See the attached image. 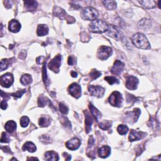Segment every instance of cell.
I'll list each match as a JSON object with an SVG mask.
<instances>
[{
	"instance_id": "cell-41",
	"label": "cell",
	"mask_w": 161,
	"mask_h": 161,
	"mask_svg": "<svg viewBox=\"0 0 161 161\" xmlns=\"http://www.w3.org/2000/svg\"><path fill=\"white\" fill-rule=\"evenodd\" d=\"M44 60H45V57L44 56H40L37 59L36 62L38 64H42L43 63H44Z\"/></svg>"
},
{
	"instance_id": "cell-15",
	"label": "cell",
	"mask_w": 161,
	"mask_h": 161,
	"mask_svg": "<svg viewBox=\"0 0 161 161\" xmlns=\"http://www.w3.org/2000/svg\"><path fill=\"white\" fill-rule=\"evenodd\" d=\"M21 28V25L16 20H12L9 23V30L11 32L17 33Z\"/></svg>"
},
{
	"instance_id": "cell-31",
	"label": "cell",
	"mask_w": 161,
	"mask_h": 161,
	"mask_svg": "<svg viewBox=\"0 0 161 161\" xmlns=\"http://www.w3.org/2000/svg\"><path fill=\"white\" fill-rule=\"evenodd\" d=\"M104 79L107 80V81L110 84V85H113L114 84H119L120 81L119 80L116 79V78L113 76H107L104 78Z\"/></svg>"
},
{
	"instance_id": "cell-23",
	"label": "cell",
	"mask_w": 161,
	"mask_h": 161,
	"mask_svg": "<svg viewBox=\"0 0 161 161\" xmlns=\"http://www.w3.org/2000/svg\"><path fill=\"white\" fill-rule=\"evenodd\" d=\"M37 32L39 36L46 35L48 33V28L46 25H40L37 28Z\"/></svg>"
},
{
	"instance_id": "cell-36",
	"label": "cell",
	"mask_w": 161,
	"mask_h": 161,
	"mask_svg": "<svg viewBox=\"0 0 161 161\" xmlns=\"http://www.w3.org/2000/svg\"><path fill=\"white\" fill-rule=\"evenodd\" d=\"M29 123V119L27 116H23L20 119V125L22 127H26Z\"/></svg>"
},
{
	"instance_id": "cell-29",
	"label": "cell",
	"mask_w": 161,
	"mask_h": 161,
	"mask_svg": "<svg viewBox=\"0 0 161 161\" xmlns=\"http://www.w3.org/2000/svg\"><path fill=\"white\" fill-rule=\"evenodd\" d=\"M103 3L108 10H113L116 8V3L115 1H103Z\"/></svg>"
},
{
	"instance_id": "cell-39",
	"label": "cell",
	"mask_w": 161,
	"mask_h": 161,
	"mask_svg": "<svg viewBox=\"0 0 161 161\" xmlns=\"http://www.w3.org/2000/svg\"><path fill=\"white\" fill-rule=\"evenodd\" d=\"M25 92H26V90H25V89L20 90V91H18L16 92H15V93L11 94V95L13 96H14L15 98H20V97H22V96Z\"/></svg>"
},
{
	"instance_id": "cell-34",
	"label": "cell",
	"mask_w": 161,
	"mask_h": 161,
	"mask_svg": "<svg viewBox=\"0 0 161 161\" xmlns=\"http://www.w3.org/2000/svg\"><path fill=\"white\" fill-rule=\"evenodd\" d=\"M100 128H101L104 130H107L111 127V122L109 121H104L103 122H101L100 125Z\"/></svg>"
},
{
	"instance_id": "cell-24",
	"label": "cell",
	"mask_w": 161,
	"mask_h": 161,
	"mask_svg": "<svg viewBox=\"0 0 161 161\" xmlns=\"http://www.w3.org/2000/svg\"><path fill=\"white\" fill-rule=\"evenodd\" d=\"M22 149L23 151H28L30 152H34L36 151L37 148L36 146L32 142H27L23 146Z\"/></svg>"
},
{
	"instance_id": "cell-44",
	"label": "cell",
	"mask_w": 161,
	"mask_h": 161,
	"mask_svg": "<svg viewBox=\"0 0 161 161\" xmlns=\"http://www.w3.org/2000/svg\"><path fill=\"white\" fill-rule=\"evenodd\" d=\"M1 149L3 150L5 152H10V153L11 152L10 148L8 146H5L4 147H1Z\"/></svg>"
},
{
	"instance_id": "cell-40",
	"label": "cell",
	"mask_w": 161,
	"mask_h": 161,
	"mask_svg": "<svg viewBox=\"0 0 161 161\" xmlns=\"http://www.w3.org/2000/svg\"><path fill=\"white\" fill-rule=\"evenodd\" d=\"M75 63H76L75 57L73 56H70L69 57V59H68V64H69L70 66H73Z\"/></svg>"
},
{
	"instance_id": "cell-3",
	"label": "cell",
	"mask_w": 161,
	"mask_h": 161,
	"mask_svg": "<svg viewBox=\"0 0 161 161\" xmlns=\"http://www.w3.org/2000/svg\"><path fill=\"white\" fill-rule=\"evenodd\" d=\"M80 16L84 20L94 21L98 16V12L94 8L86 7L80 11Z\"/></svg>"
},
{
	"instance_id": "cell-45",
	"label": "cell",
	"mask_w": 161,
	"mask_h": 161,
	"mask_svg": "<svg viewBox=\"0 0 161 161\" xmlns=\"http://www.w3.org/2000/svg\"><path fill=\"white\" fill-rule=\"evenodd\" d=\"M71 74H72V77H74V78L76 77V76H77V75H78V74H77L76 72H74V71H72Z\"/></svg>"
},
{
	"instance_id": "cell-20",
	"label": "cell",
	"mask_w": 161,
	"mask_h": 161,
	"mask_svg": "<svg viewBox=\"0 0 161 161\" xmlns=\"http://www.w3.org/2000/svg\"><path fill=\"white\" fill-rule=\"evenodd\" d=\"M45 159L46 160H59L58 154L54 151H48L45 154Z\"/></svg>"
},
{
	"instance_id": "cell-2",
	"label": "cell",
	"mask_w": 161,
	"mask_h": 161,
	"mask_svg": "<svg viewBox=\"0 0 161 161\" xmlns=\"http://www.w3.org/2000/svg\"><path fill=\"white\" fill-rule=\"evenodd\" d=\"M132 42L136 47L141 49H148L151 47L146 37L142 33L135 34L132 37Z\"/></svg>"
},
{
	"instance_id": "cell-6",
	"label": "cell",
	"mask_w": 161,
	"mask_h": 161,
	"mask_svg": "<svg viewBox=\"0 0 161 161\" xmlns=\"http://www.w3.org/2000/svg\"><path fill=\"white\" fill-rule=\"evenodd\" d=\"M111 54H112V49L111 47L103 45L99 48L97 55L98 58L101 60H106L110 57Z\"/></svg>"
},
{
	"instance_id": "cell-35",
	"label": "cell",
	"mask_w": 161,
	"mask_h": 161,
	"mask_svg": "<svg viewBox=\"0 0 161 161\" xmlns=\"http://www.w3.org/2000/svg\"><path fill=\"white\" fill-rule=\"evenodd\" d=\"M101 73L100 71L96 70H92L90 73V78H91L92 80H95L100 77L101 76Z\"/></svg>"
},
{
	"instance_id": "cell-10",
	"label": "cell",
	"mask_w": 161,
	"mask_h": 161,
	"mask_svg": "<svg viewBox=\"0 0 161 161\" xmlns=\"http://www.w3.org/2000/svg\"><path fill=\"white\" fill-rule=\"evenodd\" d=\"M139 84L138 79L133 76H128L126 79V87L128 89L135 90L137 89Z\"/></svg>"
},
{
	"instance_id": "cell-26",
	"label": "cell",
	"mask_w": 161,
	"mask_h": 161,
	"mask_svg": "<svg viewBox=\"0 0 161 161\" xmlns=\"http://www.w3.org/2000/svg\"><path fill=\"white\" fill-rule=\"evenodd\" d=\"M24 3L26 9L29 11L35 10L38 6V4L35 1H24Z\"/></svg>"
},
{
	"instance_id": "cell-8",
	"label": "cell",
	"mask_w": 161,
	"mask_h": 161,
	"mask_svg": "<svg viewBox=\"0 0 161 161\" xmlns=\"http://www.w3.org/2000/svg\"><path fill=\"white\" fill-rule=\"evenodd\" d=\"M89 91L91 95L101 98L104 95L105 90L101 86L90 85L89 86Z\"/></svg>"
},
{
	"instance_id": "cell-43",
	"label": "cell",
	"mask_w": 161,
	"mask_h": 161,
	"mask_svg": "<svg viewBox=\"0 0 161 161\" xmlns=\"http://www.w3.org/2000/svg\"><path fill=\"white\" fill-rule=\"evenodd\" d=\"M94 144H95V140H94L93 137H92L91 136V137H89V144H88L89 147H92V145H93Z\"/></svg>"
},
{
	"instance_id": "cell-37",
	"label": "cell",
	"mask_w": 161,
	"mask_h": 161,
	"mask_svg": "<svg viewBox=\"0 0 161 161\" xmlns=\"http://www.w3.org/2000/svg\"><path fill=\"white\" fill-rule=\"evenodd\" d=\"M59 110H60V111L62 113L66 115L68 113L69 109H68L67 107L66 106V105L64 104L63 103H60L59 104Z\"/></svg>"
},
{
	"instance_id": "cell-16",
	"label": "cell",
	"mask_w": 161,
	"mask_h": 161,
	"mask_svg": "<svg viewBox=\"0 0 161 161\" xmlns=\"http://www.w3.org/2000/svg\"><path fill=\"white\" fill-rule=\"evenodd\" d=\"M99 156L102 158H106L110 156L111 153V148L109 146L104 145L98 149Z\"/></svg>"
},
{
	"instance_id": "cell-42",
	"label": "cell",
	"mask_w": 161,
	"mask_h": 161,
	"mask_svg": "<svg viewBox=\"0 0 161 161\" xmlns=\"http://www.w3.org/2000/svg\"><path fill=\"white\" fill-rule=\"evenodd\" d=\"M7 100H3L1 101V108L2 110H5L7 109Z\"/></svg>"
},
{
	"instance_id": "cell-13",
	"label": "cell",
	"mask_w": 161,
	"mask_h": 161,
	"mask_svg": "<svg viewBox=\"0 0 161 161\" xmlns=\"http://www.w3.org/2000/svg\"><path fill=\"white\" fill-rule=\"evenodd\" d=\"M146 134L142 132H139L136 130H132L131 131L129 135V140L130 142H134V141H137L139 140H141L142 138L145 137V135Z\"/></svg>"
},
{
	"instance_id": "cell-9",
	"label": "cell",
	"mask_w": 161,
	"mask_h": 161,
	"mask_svg": "<svg viewBox=\"0 0 161 161\" xmlns=\"http://www.w3.org/2000/svg\"><path fill=\"white\" fill-rule=\"evenodd\" d=\"M13 76L10 73L4 74L1 78V85L5 88H9L13 83Z\"/></svg>"
},
{
	"instance_id": "cell-17",
	"label": "cell",
	"mask_w": 161,
	"mask_h": 161,
	"mask_svg": "<svg viewBox=\"0 0 161 161\" xmlns=\"http://www.w3.org/2000/svg\"><path fill=\"white\" fill-rule=\"evenodd\" d=\"M85 115H86V132L88 133L90 132L91 130V127L92 124V122H93V119L91 116V115L88 112V111H86L85 112Z\"/></svg>"
},
{
	"instance_id": "cell-28",
	"label": "cell",
	"mask_w": 161,
	"mask_h": 161,
	"mask_svg": "<svg viewBox=\"0 0 161 161\" xmlns=\"http://www.w3.org/2000/svg\"><path fill=\"white\" fill-rule=\"evenodd\" d=\"M12 60H13V59H5L1 61V65H0L1 66V71H3L4 70L7 69L9 65L13 61Z\"/></svg>"
},
{
	"instance_id": "cell-5",
	"label": "cell",
	"mask_w": 161,
	"mask_h": 161,
	"mask_svg": "<svg viewBox=\"0 0 161 161\" xmlns=\"http://www.w3.org/2000/svg\"><path fill=\"white\" fill-rule=\"evenodd\" d=\"M106 34L117 40H120L122 37V33L121 30L117 27L112 25H108V28Z\"/></svg>"
},
{
	"instance_id": "cell-33",
	"label": "cell",
	"mask_w": 161,
	"mask_h": 161,
	"mask_svg": "<svg viewBox=\"0 0 161 161\" xmlns=\"http://www.w3.org/2000/svg\"><path fill=\"white\" fill-rule=\"evenodd\" d=\"M117 131L120 135H125L128 131V128L125 125H120L118 127Z\"/></svg>"
},
{
	"instance_id": "cell-38",
	"label": "cell",
	"mask_w": 161,
	"mask_h": 161,
	"mask_svg": "<svg viewBox=\"0 0 161 161\" xmlns=\"http://www.w3.org/2000/svg\"><path fill=\"white\" fill-rule=\"evenodd\" d=\"M10 142V139L8 137V135L5 132H3L1 134V142L2 143H8Z\"/></svg>"
},
{
	"instance_id": "cell-4",
	"label": "cell",
	"mask_w": 161,
	"mask_h": 161,
	"mask_svg": "<svg viewBox=\"0 0 161 161\" xmlns=\"http://www.w3.org/2000/svg\"><path fill=\"white\" fill-rule=\"evenodd\" d=\"M109 103L113 107H120L123 102V97L119 91H114L108 99Z\"/></svg>"
},
{
	"instance_id": "cell-11",
	"label": "cell",
	"mask_w": 161,
	"mask_h": 161,
	"mask_svg": "<svg viewBox=\"0 0 161 161\" xmlns=\"http://www.w3.org/2000/svg\"><path fill=\"white\" fill-rule=\"evenodd\" d=\"M69 94L76 98H79L81 95V88L77 83L72 84L68 89Z\"/></svg>"
},
{
	"instance_id": "cell-19",
	"label": "cell",
	"mask_w": 161,
	"mask_h": 161,
	"mask_svg": "<svg viewBox=\"0 0 161 161\" xmlns=\"http://www.w3.org/2000/svg\"><path fill=\"white\" fill-rule=\"evenodd\" d=\"M142 7H144L146 9H152L156 7L157 2L156 1H152V0H149V1H139Z\"/></svg>"
},
{
	"instance_id": "cell-27",
	"label": "cell",
	"mask_w": 161,
	"mask_h": 161,
	"mask_svg": "<svg viewBox=\"0 0 161 161\" xmlns=\"http://www.w3.org/2000/svg\"><path fill=\"white\" fill-rule=\"evenodd\" d=\"M32 77H31V76L29 75V74H24V75L22 76L20 79L21 83L25 86H27L30 84L32 83Z\"/></svg>"
},
{
	"instance_id": "cell-1",
	"label": "cell",
	"mask_w": 161,
	"mask_h": 161,
	"mask_svg": "<svg viewBox=\"0 0 161 161\" xmlns=\"http://www.w3.org/2000/svg\"><path fill=\"white\" fill-rule=\"evenodd\" d=\"M108 28V25L103 20H96L92 21L89 25V29L92 33L102 34L107 32Z\"/></svg>"
},
{
	"instance_id": "cell-22",
	"label": "cell",
	"mask_w": 161,
	"mask_h": 161,
	"mask_svg": "<svg viewBox=\"0 0 161 161\" xmlns=\"http://www.w3.org/2000/svg\"><path fill=\"white\" fill-rule=\"evenodd\" d=\"M5 130L9 133H13L16 128V123L13 121H8L5 124Z\"/></svg>"
},
{
	"instance_id": "cell-32",
	"label": "cell",
	"mask_w": 161,
	"mask_h": 161,
	"mask_svg": "<svg viewBox=\"0 0 161 161\" xmlns=\"http://www.w3.org/2000/svg\"><path fill=\"white\" fill-rule=\"evenodd\" d=\"M50 120L45 117H41L39 120V125L42 127H48L50 125Z\"/></svg>"
},
{
	"instance_id": "cell-30",
	"label": "cell",
	"mask_w": 161,
	"mask_h": 161,
	"mask_svg": "<svg viewBox=\"0 0 161 161\" xmlns=\"http://www.w3.org/2000/svg\"><path fill=\"white\" fill-rule=\"evenodd\" d=\"M49 101H50V100H49L47 98H46V97H45L44 96H40L39 98V100H38L39 106L40 107H44L47 104V103L48 102H49Z\"/></svg>"
},
{
	"instance_id": "cell-18",
	"label": "cell",
	"mask_w": 161,
	"mask_h": 161,
	"mask_svg": "<svg viewBox=\"0 0 161 161\" xmlns=\"http://www.w3.org/2000/svg\"><path fill=\"white\" fill-rule=\"evenodd\" d=\"M138 27L140 29L142 30H147L149 28L151 27V22L150 20L147 19V18H144V19L141 20L139 24H138Z\"/></svg>"
},
{
	"instance_id": "cell-12",
	"label": "cell",
	"mask_w": 161,
	"mask_h": 161,
	"mask_svg": "<svg viewBox=\"0 0 161 161\" xmlns=\"http://www.w3.org/2000/svg\"><path fill=\"white\" fill-rule=\"evenodd\" d=\"M125 64L120 60H116L111 69V72L115 75H120L124 69Z\"/></svg>"
},
{
	"instance_id": "cell-25",
	"label": "cell",
	"mask_w": 161,
	"mask_h": 161,
	"mask_svg": "<svg viewBox=\"0 0 161 161\" xmlns=\"http://www.w3.org/2000/svg\"><path fill=\"white\" fill-rule=\"evenodd\" d=\"M89 109L91 110V112L92 115L94 116L96 121H99V120H100V119L101 118V113L92 104H89Z\"/></svg>"
},
{
	"instance_id": "cell-7",
	"label": "cell",
	"mask_w": 161,
	"mask_h": 161,
	"mask_svg": "<svg viewBox=\"0 0 161 161\" xmlns=\"http://www.w3.org/2000/svg\"><path fill=\"white\" fill-rule=\"evenodd\" d=\"M61 59L62 57L60 55H58L56 57H55L48 64L49 69L55 72H58L61 64Z\"/></svg>"
},
{
	"instance_id": "cell-14",
	"label": "cell",
	"mask_w": 161,
	"mask_h": 161,
	"mask_svg": "<svg viewBox=\"0 0 161 161\" xmlns=\"http://www.w3.org/2000/svg\"><path fill=\"white\" fill-rule=\"evenodd\" d=\"M80 144V140L77 138H74L66 142V147L71 151H75L79 147Z\"/></svg>"
},
{
	"instance_id": "cell-21",
	"label": "cell",
	"mask_w": 161,
	"mask_h": 161,
	"mask_svg": "<svg viewBox=\"0 0 161 161\" xmlns=\"http://www.w3.org/2000/svg\"><path fill=\"white\" fill-rule=\"evenodd\" d=\"M53 12H54V15L55 16H57L60 18H62V19H63V18H64L66 15V11L63 9H62L61 8L59 7H54Z\"/></svg>"
}]
</instances>
